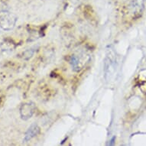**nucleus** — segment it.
Listing matches in <instances>:
<instances>
[{
	"mask_svg": "<svg viewBox=\"0 0 146 146\" xmlns=\"http://www.w3.org/2000/svg\"><path fill=\"white\" fill-rule=\"evenodd\" d=\"M16 17L11 12L3 11L0 12V27L5 31L12 30L16 23Z\"/></svg>",
	"mask_w": 146,
	"mask_h": 146,
	"instance_id": "obj_1",
	"label": "nucleus"
},
{
	"mask_svg": "<svg viewBox=\"0 0 146 146\" xmlns=\"http://www.w3.org/2000/svg\"><path fill=\"white\" fill-rule=\"evenodd\" d=\"M35 106L33 103H26L22 104L20 108V115L22 119L27 120L30 119L35 113Z\"/></svg>",
	"mask_w": 146,
	"mask_h": 146,
	"instance_id": "obj_2",
	"label": "nucleus"
},
{
	"mask_svg": "<svg viewBox=\"0 0 146 146\" xmlns=\"http://www.w3.org/2000/svg\"><path fill=\"white\" fill-rule=\"evenodd\" d=\"M39 132H40V128H39L38 125L37 124L31 125L25 133L23 141H24V142H26V141L31 140V139H33L34 137L38 135Z\"/></svg>",
	"mask_w": 146,
	"mask_h": 146,
	"instance_id": "obj_3",
	"label": "nucleus"
}]
</instances>
